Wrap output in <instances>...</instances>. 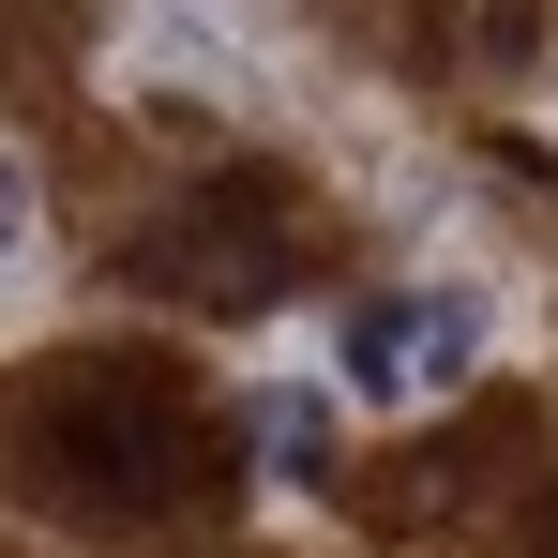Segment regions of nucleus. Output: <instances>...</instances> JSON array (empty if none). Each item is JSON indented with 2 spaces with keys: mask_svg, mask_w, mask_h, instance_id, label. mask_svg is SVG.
I'll list each match as a JSON object with an SVG mask.
<instances>
[{
  "mask_svg": "<svg viewBox=\"0 0 558 558\" xmlns=\"http://www.w3.org/2000/svg\"><path fill=\"white\" fill-rule=\"evenodd\" d=\"M196 453H211V438H196V408L151 363H92V377H61V392L15 408V468H31L61 513H92V529H136V513L196 498Z\"/></svg>",
  "mask_w": 558,
  "mask_h": 558,
  "instance_id": "obj_1",
  "label": "nucleus"
},
{
  "mask_svg": "<svg viewBox=\"0 0 558 558\" xmlns=\"http://www.w3.org/2000/svg\"><path fill=\"white\" fill-rule=\"evenodd\" d=\"M483 348H498V302L483 287H377V302L332 317V377L363 408H438V392L483 377Z\"/></svg>",
  "mask_w": 558,
  "mask_h": 558,
  "instance_id": "obj_2",
  "label": "nucleus"
},
{
  "mask_svg": "<svg viewBox=\"0 0 558 558\" xmlns=\"http://www.w3.org/2000/svg\"><path fill=\"white\" fill-rule=\"evenodd\" d=\"M121 61H136V92H196V106L242 92V31H227V15H136Z\"/></svg>",
  "mask_w": 558,
  "mask_h": 558,
  "instance_id": "obj_3",
  "label": "nucleus"
},
{
  "mask_svg": "<svg viewBox=\"0 0 558 558\" xmlns=\"http://www.w3.org/2000/svg\"><path fill=\"white\" fill-rule=\"evenodd\" d=\"M317 453H332V408H317V392H257V468H287V483H302Z\"/></svg>",
  "mask_w": 558,
  "mask_h": 558,
  "instance_id": "obj_4",
  "label": "nucleus"
},
{
  "mask_svg": "<svg viewBox=\"0 0 558 558\" xmlns=\"http://www.w3.org/2000/svg\"><path fill=\"white\" fill-rule=\"evenodd\" d=\"M15 257H31V167L0 151V287H15Z\"/></svg>",
  "mask_w": 558,
  "mask_h": 558,
  "instance_id": "obj_5",
  "label": "nucleus"
}]
</instances>
